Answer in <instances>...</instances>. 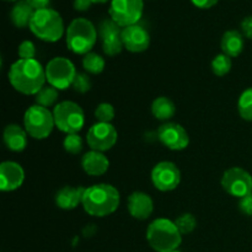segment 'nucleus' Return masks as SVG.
Returning <instances> with one entry per match:
<instances>
[{
  "mask_svg": "<svg viewBox=\"0 0 252 252\" xmlns=\"http://www.w3.org/2000/svg\"><path fill=\"white\" fill-rule=\"evenodd\" d=\"M12 88L24 95H36L47 81L46 68L36 59H19L9 70Z\"/></svg>",
  "mask_w": 252,
  "mask_h": 252,
  "instance_id": "f257e3e1",
  "label": "nucleus"
},
{
  "mask_svg": "<svg viewBox=\"0 0 252 252\" xmlns=\"http://www.w3.org/2000/svg\"><path fill=\"white\" fill-rule=\"evenodd\" d=\"M120 201V192L116 187L108 184H97L86 189L81 204L89 216L103 218L117 211Z\"/></svg>",
  "mask_w": 252,
  "mask_h": 252,
  "instance_id": "f03ea898",
  "label": "nucleus"
},
{
  "mask_svg": "<svg viewBox=\"0 0 252 252\" xmlns=\"http://www.w3.org/2000/svg\"><path fill=\"white\" fill-rule=\"evenodd\" d=\"M147 241L157 252L177 251L182 243V234L175 221L159 218L149 224L147 229Z\"/></svg>",
  "mask_w": 252,
  "mask_h": 252,
  "instance_id": "7ed1b4c3",
  "label": "nucleus"
},
{
  "mask_svg": "<svg viewBox=\"0 0 252 252\" xmlns=\"http://www.w3.org/2000/svg\"><path fill=\"white\" fill-rule=\"evenodd\" d=\"M29 27L37 38L51 43L59 41L64 33L63 19L51 7L36 10Z\"/></svg>",
  "mask_w": 252,
  "mask_h": 252,
  "instance_id": "20e7f679",
  "label": "nucleus"
},
{
  "mask_svg": "<svg viewBox=\"0 0 252 252\" xmlns=\"http://www.w3.org/2000/svg\"><path fill=\"white\" fill-rule=\"evenodd\" d=\"M66 46L75 54H88L97 41V31L91 21L84 17L73 20L66 29Z\"/></svg>",
  "mask_w": 252,
  "mask_h": 252,
  "instance_id": "39448f33",
  "label": "nucleus"
},
{
  "mask_svg": "<svg viewBox=\"0 0 252 252\" xmlns=\"http://www.w3.org/2000/svg\"><path fill=\"white\" fill-rule=\"evenodd\" d=\"M24 126L27 134L33 139H46L49 137L56 126L53 112L43 106H31L25 112Z\"/></svg>",
  "mask_w": 252,
  "mask_h": 252,
  "instance_id": "423d86ee",
  "label": "nucleus"
},
{
  "mask_svg": "<svg viewBox=\"0 0 252 252\" xmlns=\"http://www.w3.org/2000/svg\"><path fill=\"white\" fill-rule=\"evenodd\" d=\"M56 127L66 134H74L83 129L85 125V115L78 103L73 101H63L53 110Z\"/></svg>",
  "mask_w": 252,
  "mask_h": 252,
  "instance_id": "0eeeda50",
  "label": "nucleus"
},
{
  "mask_svg": "<svg viewBox=\"0 0 252 252\" xmlns=\"http://www.w3.org/2000/svg\"><path fill=\"white\" fill-rule=\"evenodd\" d=\"M75 65L65 57H56L46 65V78L57 90H65L73 84L76 76Z\"/></svg>",
  "mask_w": 252,
  "mask_h": 252,
  "instance_id": "6e6552de",
  "label": "nucleus"
},
{
  "mask_svg": "<svg viewBox=\"0 0 252 252\" xmlns=\"http://www.w3.org/2000/svg\"><path fill=\"white\" fill-rule=\"evenodd\" d=\"M143 0H111L110 16L122 29L138 24L143 15Z\"/></svg>",
  "mask_w": 252,
  "mask_h": 252,
  "instance_id": "1a4fd4ad",
  "label": "nucleus"
},
{
  "mask_svg": "<svg viewBox=\"0 0 252 252\" xmlns=\"http://www.w3.org/2000/svg\"><path fill=\"white\" fill-rule=\"evenodd\" d=\"M224 191L236 198H243L252 192V176L241 167H231L224 172L221 177Z\"/></svg>",
  "mask_w": 252,
  "mask_h": 252,
  "instance_id": "9d476101",
  "label": "nucleus"
},
{
  "mask_svg": "<svg viewBox=\"0 0 252 252\" xmlns=\"http://www.w3.org/2000/svg\"><path fill=\"white\" fill-rule=\"evenodd\" d=\"M117 130L111 123L97 122L89 129L86 134V142L91 150L101 153L112 149L117 143Z\"/></svg>",
  "mask_w": 252,
  "mask_h": 252,
  "instance_id": "9b49d317",
  "label": "nucleus"
},
{
  "mask_svg": "<svg viewBox=\"0 0 252 252\" xmlns=\"http://www.w3.org/2000/svg\"><path fill=\"white\" fill-rule=\"evenodd\" d=\"M152 182L159 191H174L181 182V172L174 162L161 161L152 170Z\"/></svg>",
  "mask_w": 252,
  "mask_h": 252,
  "instance_id": "f8f14e48",
  "label": "nucleus"
},
{
  "mask_svg": "<svg viewBox=\"0 0 252 252\" xmlns=\"http://www.w3.org/2000/svg\"><path fill=\"white\" fill-rule=\"evenodd\" d=\"M98 36L106 56L115 57L125 48L122 42V27L118 26L112 19H106L101 22Z\"/></svg>",
  "mask_w": 252,
  "mask_h": 252,
  "instance_id": "ddd939ff",
  "label": "nucleus"
},
{
  "mask_svg": "<svg viewBox=\"0 0 252 252\" xmlns=\"http://www.w3.org/2000/svg\"><path fill=\"white\" fill-rule=\"evenodd\" d=\"M158 138L170 150H184L189 147V137L187 130L179 123L167 122L158 129Z\"/></svg>",
  "mask_w": 252,
  "mask_h": 252,
  "instance_id": "4468645a",
  "label": "nucleus"
},
{
  "mask_svg": "<svg viewBox=\"0 0 252 252\" xmlns=\"http://www.w3.org/2000/svg\"><path fill=\"white\" fill-rule=\"evenodd\" d=\"M122 42L126 49L132 53H140L149 48L150 34L145 27L135 24L122 29Z\"/></svg>",
  "mask_w": 252,
  "mask_h": 252,
  "instance_id": "2eb2a0df",
  "label": "nucleus"
},
{
  "mask_svg": "<svg viewBox=\"0 0 252 252\" xmlns=\"http://www.w3.org/2000/svg\"><path fill=\"white\" fill-rule=\"evenodd\" d=\"M25 171L20 164L15 161H4L0 165V189L11 192L20 189L24 184Z\"/></svg>",
  "mask_w": 252,
  "mask_h": 252,
  "instance_id": "dca6fc26",
  "label": "nucleus"
},
{
  "mask_svg": "<svg viewBox=\"0 0 252 252\" xmlns=\"http://www.w3.org/2000/svg\"><path fill=\"white\" fill-rule=\"evenodd\" d=\"M127 208L133 218L138 220H145L152 216L154 211V202L148 193L137 191L128 197Z\"/></svg>",
  "mask_w": 252,
  "mask_h": 252,
  "instance_id": "f3484780",
  "label": "nucleus"
},
{
  "mask_svg": "<svg viewBox=\"0 0 252 252\" xmlns=\"http://www.w3.org/2000/svg\"><path fill=\"white\" fill-rule=\"evenodd\" d=\"M81 166L90 176H101L110 167V161L103 153L91 150L81 158Z\"/></svg>",
  "mask_w": 252,
  "mask_h": 252,
  "instance_id": "a211bd4d",
  "label": "nucleus"
},
{
  "mask_svg": "<svg viewBox=\"0 0 252 252\" xmlns=\"http://www.w3.org/2000/svg\"><path fill=\"white\" fill-rule=\"evenodd\" d=\"M85 191L86 189L83 186H64L63 189H61L57 192L56 204L59 208L65 209V211H71V209L76 208L80 203H83Z\"/></svg>",
  "mask_w": 252,
  "mask_h": 252,
  "instance_id": "6ab92c4d",
  "label": "nucleus"
},
{
  "mask_svg": "<svg viewBox=\"0 0 252 252\" xmlns=\"http://www.w3.org/2000/svg\"><path fill=\"white\" fill-rule=\"evenodd\" d=\"M27 132L19 125H9L4 129V143L11 152L20 153L27 147Z\"/></svg>",
  "mask_w": 252,
  "mask_h": 252,
  "instance_id": "aec40b11",
  "label": "nucleus"
},
{
  "mask_svg": "<svg viewBox=\"0 0 252 252\" xmlns=\"http://www.w3.org/2000/svg\"><path fill=\"white\" fill-rule=\"evenodd\" d=\"M244 46H245L244 34L236 31V30L226 31L223 34V37H221V51H223L224 54L230 57V58H235V57L240 56V53L244 49Z\"/></svg>",
  "mask_w": 252,
  "mask_h": 252,
  "instance_id": "412c9836",
  "label": "nucleus"
},
{
  "mask_svg": "<svg viewBox=\"0 0 252 252\" xmlns=\"http://www.w3.org/2000/svg\"><path fill=\"white\" fill-rule=\"evenodd\" d=\"M34 11L36 10L26 0H20L12 7L11 12H10V19L17 29H25V27L30 26Z\"/></svg>",
  "mask_w": 252,
  "mask_h": 252,
  "instance_id": "4be33fe9",
  "label": "nucleus"
},
{
  "mask_svg": "<svg viewBox=\"0 0 252 252\" xmlns=\"http://www.w3.org/2000/svg\"><path fill=\"white\" fill-rule=\"evenodd\" d=\"M152 113L157 120L159 121H169L176 113V106L166 96H160L157 97L152 103Z\"/></svg>",
  "mask_w": 252,
  "mask_h": 252,
  "instance_id": "5701e85b",
  "label": "nucleus"
},
{
  "mask_svg": "<svg viewBox=\"0 0 252 252\" xmlns=\"http://www.w3.org/2000/svg\"><path fill=\"white\" fill-rule=\"evenodd\" d=\"M106 62L100 54L94 53V52H90V53L85 54L83 58V66L88 73L94 74V75H97V74L102 73L103 69H105Z\"/></svg>",
  "mask_w": 252,
  "mask_h": 252,
  "instance_id": "b1692460",
  "label": "nucleus"
},
{
  "mask_svg": "<svg viewBox=\"0 0 252 252\" xmlns=\"http://www.w3.org/2000/svg\"><path fill=\"white\" fill-rule=\"evenodd\" d=\"M239 115L243 120L252 122V88L246 89L238 101Z\"/></svg>",
  "mask_w": 252,
  "mask_h": 252,
  "instance_id": "393cba45",
  "label": "nucleus"
},
{
  "mask_svg": "<svg viewBox=\"0 0 252 252\" xmlns=\"http://www.w3.org/2000/svg\"><path fill=\"white\" fill-rule=\"evenodd\" d=\"M36 105L43 106V107H49V106L53 105L54 102L58 98V90L53 86L48 85V86H43L38 93L36 94Z\"/></svg>",
  "mask_w": 252,
  "mask_h": 252,
  "instance_id": "a878e982",
  "label": "nucleus"
},
{
  "mask_svg": "<svg viewBox=\"0 0 252 252\" xmlns=\"http://www.w3.org/2000/svg\"><path fill=\"white\" fill-rule=\"evenodd\" d=\"M231 65H233V63H231L230 57L224 53L218 54L212 61V70L217 76L226 75L231 70Z\"/></svg>",
  "mask_w": 252,
  "mask_h": 252,
  "instance_id": "bb28decb",
  "label": "nucleus"
},
{
  "mask_svg": "<svg viewBox=\"0 0 252 252\" xmlns=\"http://www.w3.org/2000/svg\"><path fill=\"white\" fill-rule=\"evenodd\" d=\"M175 224H176L180 233H181L182 235H186V234L192 233V231L197 228V219L193 214L185 213L181 214V216L175 220Z\"/></svg>",
  "mask_w": 252,
  "mask_h": 252,
  "instance_id": "cd10ccee",
  "label": "nucleus"
},
{
  "mask_svg": "<svg viewBox=\"0 0 252 252\" xmlns=\"http://www.w3.org/2000/svg\"><path fill=\"white\" fill-rule=\"evenodd\" d=\"M83 139H81V137L78 133L66 134V137L64 138L63 147L65 149V152L70 153V154H79L83 150Z\"/></svg>",
  "mask_w": 252,
  "mask_h": 252,
  "instance_id": "c85d7f7f",
  "label": "nucleus"
},
{
  "mask_svg": "<svg viewBox=\"0 0 252 252\" xmlns=\"http://www.w3.org/2000/svg\"><path fill=\"white\" fill-rule=\"evenodd\" d=\"M95 117L98 122L111 123V121L115 118V108L111 103H100L95 110Z\"/></svg>",
  "mask_w": 252,
  "mask_h": 252,
  "instance_id": "c756f323",
  "label": "nucleus"
},
{
  "mask_svg": "<svg viewBox=\"0 0 252 252\" xmlns=\"http://www.w3.org/2000/svg\"><path fill=\"white\" fill-rule=\"evenodd\" d=\"M71 86H73V89L76 93L86 94L91 89V80L89 78V75H86V74L78 73L75 79H74L73 84H71Z\"/></svg>",
  "mask_w": 252,
  "mask_h": 252,
  "instance_id": "7c9ffc66",
  "label": "nucleus"
},
{
  "mask_svg": "<svg viewBox=\"0 0 252 252\" xmlns=\"http://www.w3.org/2000/svg\"><path fill=\"white\" fill-rule=\"evenodd\" d=\"M17 53H19L20 59H34V56H36V47H34L33 42H21L19 46V49H17Z\"/></svg>",
  "mask_w": 252,
  "mask_h": 252,
  "instance_id": "2f4dec72",
  "label": "nucleus"
},
{
  "mask_svg": "<svg viewBox=\"0 0 252 252\" xmlns=\"http://www.w3.org/2000/svg\"><path fill=\"white\" fill-rule=\"evenodd\" d=\"M239 208H240L241 213H244L245 216L252 217V192L249 193L248 196L240 198L239 202Z\"/></svg>",
  "mask_w": 252,
  "mask_h": 252,
  "instance_id": "473e14b6",
  "label": "nucleus"
},
{
  "mask_svg": "<svg viewBox=\"0 0 252 252\" xmlns=\"http://www.w3.org/2000/svg\"><path fill=\"white\" fill-rule=\"evenodd\" d=\"M241 31H243V34L246 38L252 39V15L243 20V22H241Z\"/></svg>",
  "mask_w": 252,
  "mask_h": 252,
  "instance_id": "72a5a7b5",
  "label": "nucleus"
},
{
  "mask_svg": "<svg viewBox=\"0 0 252 252\" xmlns=\"http://www.w3.org/2000/svg\"><path fill=\"white\" fill-rule=\"evenodd\" d=\"M191 1L194 6L199 9H211L214 5H217L219 0H191Z\"/></svg>",
  "mask_w": 252,
  "mask_h": 252,
  "instance_id": "f704fd0d",
  "label": "nucleus"
},
{
  "mask_svg": "<svg viewBox=\"0 0 252 252\" xmlns=\"http://www.w3.org/2000/svg\"><path fill=\"white\" fill-rule=\"evenodd\" d=\"M93 5L91 0H74V9L78 11H86Z\"/></svg>",
  "mask_w": 252,
  "mask_h": 252,
  "instance_id": "c9c22d12",
  "label": "nucleus"
},
{
  "mask_svg": "<svg viewBox=\"0 0 252 252\" xmlns=\"http://www.w3.org/2000/svg\"><path fill=\"white\" fill-rule=\"evenodd\" d=\"M34 10H41V9H47L51 2V0H26Z\"/></svg>",
  "mask_w": 252,
  "mask_h": 252,
  "instance_id": "e433bc0d",
  "label": "nucleus"
},
{
  "mask_svg": "<svg viewBox=\"0 0 252 252\" xmlns=\"http://www.w3.org/2000/svg\"><path fill=\"white\" fill-rule=\"evenodd\" d=\"M91 1H93V4H105L108 0H91Z\"/></svg>",
  "mask_w": 252,
  "mask_h": 252,
  "instance_id": "4c0bfd02",
  "label": "nucleus"
},
{
  "mask_svg": "<svg viewBox=\"0 0 252 252\" xmlns=\"http://www.w3.org/2000/svg\"><path fill=\"white\" fill-rule=\"evenodd\" d=\"M6 1H16V0H6Z\"/></svg>",
  "mask_w": 252,
  "mask_h": 252,
  "instance_id": "58836bf2",
  "label": "nucleus"
},
{
  "mask_svg": "<svg viewBox=\"0 0 252 252\" xmlns=\"http://www.w3.org/2000/svg\"><path fill=\"white\" fill-rule=\"evenodd\" d=\"M174 252H180V251H174Z\"/></svg>",
  "mask_w": 252,
  "mask_h": 252,
  "instance_id": "ea45409f",
  "label": "nucleus"
}]
</instances>
